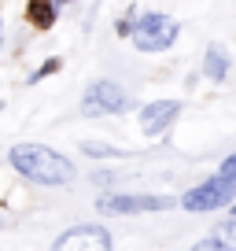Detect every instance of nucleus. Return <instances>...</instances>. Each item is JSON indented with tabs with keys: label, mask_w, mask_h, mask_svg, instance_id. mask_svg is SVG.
<instances>
[{
	"label": "nucleus",
	"mask_w": 236,
	"mask_h": 251,
	"mask_svg": "<svg viewBox=\"0 0 236 251\" xmlns=\"http://www.w3.org/2000/svg\"><path fill=\"white\" fill-rule=\"evenodd\" d=\"M11 166L23 177L37 181V185H67V181H74L71 159L45 148V144H15L11 148Z\"/></svg>",
	"instance_id": "f257e3e1"
},
{
	"label": "nucleus",
	"mask_w": 236,
	"mask_h": 251,
	"mask_svg": "<svg viewBox=\"0 0 236 251\" xmlns=\"http://www.w3.org/2000/svg\"><path fill=\"white\" fill-rule=\"evenodd\" d=\"M129 37H133L137 52H163L177 41V23L159 11H148L141 23H129Z\"/></svg>",
	"instance_id": "f03ea898"
},
{
	"label": "nucleus",
	"mask_w": 236,
	"mask_h": 251,
	"mask_svg": "<svg viewBox=\"0 0 236 251\" xmlns=\"http://www.w3.org/2000/svg\"><path fill=\"white\" fill-rule=\"evenodd\" d=\"M233 196H236V181H229V177H221V174H218V177H211L207 185L192 188V192L181 200V203H185V211L199 214V211H214V207H225Z\"/></svg>",
	"instance_id": "7ed1b4c3"
},
{
	"label": "nucleus",
	"mask_w": 236,
	"mask_h": 251,
	"mask_svg": "<svg viewBox=\"0 0 236 251\" xmlns=\"http://www.w3.org/2000/svg\"><path fill=\"white\" fill-rule=\"evenodd\" d=\"M126 107V93L115 85V81H93L85 89V100H81V111L85 115H118Z\"/></svg>",
	"instance_id": "20e7f679"
},
{
	"label": "nucleus",
	"mask_w": 236,
	"mask_h": 251,
	"mask_svg": "<svg viewBox=\"0 0 236 251\" xmlns=\"http://www.w3.org/2000/svg\"><path fill=\"white\" fill-rule=\"evenodd\" d=\"M111 233L100 226H78V229H67L59 240H55V248L59 251H111Z\"/></svg>",
	"instance_id": "39448f33"
},
{
	"label": "nucleus",
	"mask_w": 236,
	"mask_h": 251,
	"mask_svg": "<svg viewBox=\"0 0 236 251\" xmlns=\"http://www.w3.org/2000/svg\"><path fill=\"white\" fill-rule=\"evenodd\" d=\"M173 200L166 196H103L100 211L103 214H144V211H166Z\"/></svg>",
	"instance_id": "423d86ee"
},
{
	"label": "nucleus",
	"mask_w": 236,
	"mask_h": 251,
	"mask_svg": "<svg viewBox=\"0 0 236 251\" xmlns=\"http://www.w3.org/2000/svg\"><path fill=\"white\" fill-rule=\"evenodd\" d=\"M177 103L173 100H155V103H148V107L141 111V129L144 133H163L166 126L173 122V118H177Z\"/></svg>",
	"instance_id": "0eeeda50"
},
{
	"label": "nucleus",
	"mask_w": 236,
	"mask_h": 251,
	"mask_svg": "<svg viewBox=\"0 0 236 251\" xmlns=\"http://www.w3.org/2000/svg\"><path fill=\"white\" fill-rule=\"evenodd\" d=\"M199 248H225V251H236V214L229 222H221V226H214V233L211 236H203L199 240Z\"/></svg>",
	"instance_id": "6e6552de"
},
{
	"label": "nucleus",
	"mask_w": 236,
	"mask_h": 251,
	"mask_svg": "<svg viewBox=\"0 0 236 251\" xmlns=\"http://www.w3.org/2000/svg\"><path fill=\"white\" fill-rule=\"evenodd\" d=\"M203 74L211 81H225V74H229V55H225V48L221 45H211L207 48V55H203Z\"/></svg>",
	"instance_id": "1a4fd4ad"
},
{
	"label": "nucleus",
	"mask_w": 236,
	"mask_h": 251,
	"mask_svg": "<svg viewBox=\"0 0 236 251\" xmlns=\"http://www.w3.org/2000/svg\"><path fill=\"white\" fill-rule=\"evenodd\" d=\"M26 19H30L37 30H48V26L55 23V4L52 0H30V4H26Z\"/></svg>",
	"instance_id": "9d476101"
},
{
	"label": "nucleus",
	"mask_w": 236,
	"mask_h": 251,
	"mask_svg": "<svg viewBox=\"0 0 236 251\" xmlns=\"http://www.w3.org/2000/svg\"><path fill=\"white\" fill-rule=\"evenodd\" d=\"M85 151L89 155H115V148H111V144H100V141H85Z\"/></svg>",
	"instance_id": "9b49d317"
},
{
	"label": "nucleus",
	"mask_w": 236,
	"mask_h": 251,
	"mask_svg": "<svg viewBox=\"0 0 236 251\" xmlns=\"http://www.w3.org/2000/svg\"><path fill=\"white\" fill-rule=\"evenodd\" d=\"M52 71H59V59H48V63H41V67H37V74H33L30 81H41L45 74H52Z\"/></svg>",
	"instance_id": "f8f14e48"
},
{
	"label": "nucleus",
	"mask_w": 236,
	"mask_h": 251,
	"mask_svg": "<svg viewBox=\"0 0 236 251\" xmlns=\"http://www.w3.org/2000/svg\"><path fill=\"white\" fill-rule=\"evenodd\" d=\"M221 177H229V181H236V155H229L225 163H221Z\"/></svg>",
	"instance_id": "ddd939ff"
},
{
	"label": "nucleus",
	"mask_w": 236,
	"mask_h": 251,
	"mask_svg": "<svg viewBox=\"0 0 236 251\" xmlns=\"http://www.w3.org/2000/svg\"><path fill=\"white\" fill-rule=\"evenodd\" d=\"M0 41H4V33H0Z\"/></svg>",
	"instance_id": "4468645a"
}]
</instances>
